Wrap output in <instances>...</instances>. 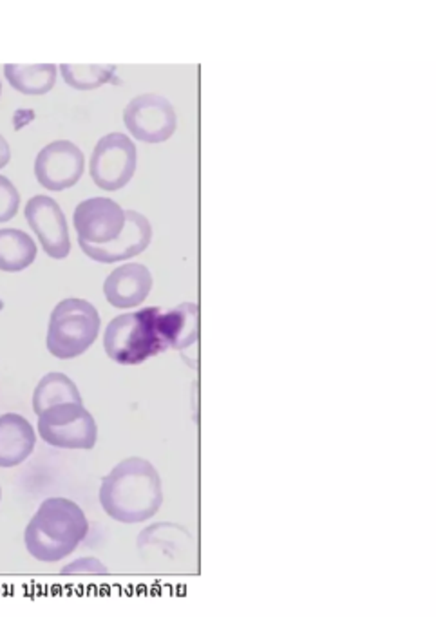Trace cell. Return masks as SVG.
Returning <instances> with one entry per match:
<instances>
[{"label":"cell","mask_w":436,"mask_h":617,"mask_svg":"<svg viewBox=\"0 0 436 617\" xmlns=\"http://www.w3.org/2000/svg\"><path fill=\"white\" fill-rule=\"evenodd\" d=\"M197 337V308L185 303L177 308H145L114 317L104 335V348L111 360L136 366L167 351L183 349Z\"/></svg>","instance_id":"1"},{"label":"cell","mask_w":436,"mask_h":617,"mask_svg":"<svg viewBox=\"0 0 436 617\" xmlns=\"http://www.w3.org/2000/svg\"><path fill=\"white\" fill-rule=\"evenodd\" d=\"M98 500L111 520L125 525L143 523L163 505V482L149 460L129 457L102 478Z\"/></svg>","instance_id":"2"},{"label":"cell","mask_w":436,"mask_h":617,"mask_svg":"<svg viewBox=\"0 0 436 617\" xmlns=\"http://www.w3.org/2000/svg\"><path fill=\"white\" fill-rule=\"evenodd\" d=\"M89 534L84 509L69 498H48L24 529L28 554L41 563H59L69 558Z\"/></svg>","instance_id":"3"},{"label":"cell","mask_w":436,"mask_h":617,"mask_svg":"<svg viewBox=\"0 0 436 617\" xmlns=\"http://www.w3.org/2000/svg\"><path fill=\"white\" fill-rule=\"evenodd\" d=\"M100 333V313L86 299H64L51 312L46 346L57 358L69 360L86 353Z\"/></svg>","instance_id":"4"},{"label":"cell","mask_w":436,"mask_h":617,"mask_svg":"<svg viewBox=\"0 0 436 617\" xmlns=\"http://www.w3.org/2000/svg\"><path fill=\"white\" fill-rule=\"evenodd\" d=\"M37 435L51 448L89 451L98 442V426L84 404H59L39 415Z\"/></svg>","instance_id":"5"},{"label":"cell","mask_w":436,"mask_h":617,"mask_svg":"<svg viewBox=\"0 0 436 617\" xmlns=\"http://www.w3.org/2000/svg\"><path fill=\"white\" fill-rule=\"evenodd\" d=\"M138 163L136 145L123 132H111L98 140L91 154L89 172L96 186L120 190L134 176Z\"/></svg>","instance_id":"6"},{"label":"cell","mask_w":436,"mask_h":617,"mask_svg":"<svg viewBox=\"0 0 436 617\" xmlns=\"http://www.w3.org/2000/svg\"><path fill=\"white\" fill-rule=\"evenodd\" d=\"M123 122L136 140L152 145L167 141L177 127L174 105L152 93L132 98L123 111Z\"/></svg>","instance_id":"7"},{"label":"cell","mask_w":436,"mask_h":617,"mask_svg":"<svg viewBox=\"0 0 436 617\" xmlns=\"http://www.w3.org/2000/svg\"><path fill=\"white\" fill-rule=\"evenodd\" d=\"M73 223L78 243L100 247L120 238L125 229V211L109 197H91L75 209Z\"/></svg>","instance_id":"8"},{"label":"cell","mask_w":436,"mask_h":617,"mask_svg":"<svg viewBox=\"0 0 436 617\" xmlns=\"http://www.w3.org/2000/svg\"><path fill=\"white\" fill-rule=\"evenodd\" d=\"M24 214L44 252L53 259H66L71 252V240L60 204L50 195H33L26 204Z\"/></svg>","instance_id":"9"},{"label":"cell","mask_w":436,"mask_h":617,"mask_svg":"<svg viewBox=\"0 0 436 617\" xmlns=\"http://www.w3.org/2000/svg\"><path fill=\"white\" fill-rule=\"evenodd\" d=\"M86 158L78 145L57 140L46 145L35 159V176L48 190H66L78 183L84 174Z\"/></svg>","instance_id":"10"},{"label":"cell","mask_w":436,"mask_h":617,"mask_svg":"<svg viewBox=\"0 0 436 617\" xmlns=\"http://www.w3.org/2000/svg\"><path fill=\"white\" fill-rule=\"evenodd\" d=\"M150 240H152V227L149 220L136 211H125V229L116 241L100 245V247H93L86 243H78V245L82 252L96 263H116V261H127L145 252L147 247L150 245Z\"/></svg>","instance_id":"11"},{"label":"cell","mask_w":436,"mask_h":617,"mask_svg":"<svg viewBox=\"0 0 436 617\" xmlns=\"http://www.w3.org/2000/svg\"><path fill=\"white\" fill-rule=\"evenodd\" d=\"M152 290V274L145 265L125 263L113 270L105 283L104 294L114 308H134L145 303Z\"/></svg>","instance_id":"12"},{"label":"cell","mask_w":436,"mask_h":617,"mask_svg":"<svg viewBox=\"0 0 436 617\" xmlns=\"http://www.w3.org/2000/svg\"><path fill=\"white\" fill-rule=\"evenodd\" d=\"M37 448V431L19 413L0 415V469H14L24 464Z\"/></svg>","instance_id":"13"},{"label":"cell","mask_w":436,"mask_h":617,"mask_svg":"<svg viewBox=\"0 0 436 617\" xmlns=\"http://www.w3.org/2000/svg\"><path fill=\"white\" fill-rule=\"evenodd\" d=\"M5 75L10 86L30 96H41L50 93L57 82V66L53 64H8Z\"/></svg>","instance_id":"14"},{"label":"cell","mask_w":436,"mask_h":617,"mask_svg":"<svg viewBox=\"0 0 436 617\" xmlns=\"http://www.w3.org/2000/svg\"><path fill=\"white\" fill-rule=\"evenodd\" d=\"M32 402H33V411L37 413V417L42 415L46 409L59 404H68V402L84 404L77 384L68 375L59 373V371L48 373L41 378V382L37 384L33 391Z\"/></svg>","instance_id":"15"},{"label":"cell","mask_w":436,"mask_h":617,"mask_svg":"<svg viewBox=\"0 0 436 617\" xmlns=\"http://www.w3.org/2000/svg\"><path fill=\"white\" fill-rule=\"evenodd\" d=\"M37 259L33 238L17 229H0V270L21 272Z\"/></svg>","instance_id":"16"},{"label":"cell","mask_w":436,"mask_h":617,"mask_svg":"<svg viewBox=\"0 0 436 617\" xmlns=\"http://www.w3.org/2000/svg\"><path fill=\"white\" fill-rule=\"evenodd\" d=\"M62 77L68 86L78 91H91L102 87L111 80L116 68L114 66H95V64H62Z\"/></svg>","instance_id":"17"},{"label":"cell","mask_w":436,"mask_h":617,"mask_svg":"<svg viewBox=\"0 0 436 617\" xmlns=\"http://www.w3.org/2000/svg\"><path fill=\"white\" fill-rule=\"evenodd\" d=\"M19 204L21 194L17 186L6 176L0 174V223L14 220L19 213Z\"/></svg>","instance_id":"18"},{"label":"cell","mask_w":436,"mask_h":617,"mask_svg":"<svg viewBox=\"0 0 436 617\" xmlns=\"http://www.w3.org/2000/svg\"><path fill=\"white\" fill-rule=\"evenodd\" d=\"M62 576H82V574H89V576H105L109 574V568L93 556H84L78 559H73L69 563H66L60 568Z\"/></svg>","instance_id":"19"},{"label":"cell","mask_w":436,"mask_h":617,"mask_svg":"<svg viewBox=\"0 0 436 617\" xmlns=\"http://www.w3.org/2000/svg\"><path fill=\"white\" fill-rule=\"evenodd\" d=\"M12 159V149L8 140L0 134V168H5Z\"/></svg>","instance_id":"20"},{"label":"cell","mask_w":436,"mask_h":617,"mask_svg":"<svg viewBox=\"0 0 436 617\" xmlns=\"http://www.w3.org/2000/svg\"><path fill=\"white\" fill-rule=\"evenodd\" d=\"M3 310H5V301L0 299V312H3Z\"/></svg>","instance_id":"21"},{"label":"cell","mask_w":436,"mask_h":617,"mask_svg":"<svg viewBox=\"0 0 436 617\" xmlns=\"http://www.w3.org/2000/svg\"><path fill=\"white\" fill-rule=\"evenodd\" d=\"M0 502H3V487H0Z\"/></svg>","instance_id":"22"},{"label":"cell","mask_w":436,"mask_h":617,"mask_svg":"<svg viewBox=\"0 0 436 617\" xmlns=\"http://www.w3.org/2000/svg\"><path fill=\"white\" fill-rule=\"evenodd\" d=\"M0 93H3V84H0Z\"/></svg>","instance_id":"23"}]
</instances>
